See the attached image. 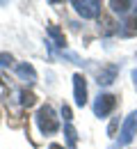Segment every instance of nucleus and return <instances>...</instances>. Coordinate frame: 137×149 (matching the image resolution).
<instances>
[{
    "instance_id": "1",
    "label": "nucleus",
    "mask_w": 137,
    "mask_h": 149,
    "mask_svg": "<svg viewBox=\"0 0 137 149\" xmlns=\"http://www.w3.org/2000/svg\"><path fill=\"white\" fill-rule=\"evenodd\" d=\"M37 126H39V131L43 133V135H53V133H57L59 129V119L57 115H55V110L50 108V106H41L39 110H37Z\"/></svg>"
},
{
    "instance_id": "2",
    "label": "nucleus",
    "mask_w": 137,
    "mask_h": 149,
    "mask_svg": "<svg viewBox=\"0 0 137 149\" xmlns=\"http://www.w3.org/2000/svg\"><path fill=\"white\" fill-rule=\"evenodd\" d=\"M135 133H137V110H133L128 117H126L123 126H121V133H119V147L130 145L133 138H135Z\"/></svg>"
},
{
    "instance_id": "3",
    "label": "nucleus",
    "mask_w": 137,
    "mask_h": 149,
    "mask_svg": "<svg viewBox=\"0 0 137 149\" xmlns=\"http://www.w3.org/2000/svg\"><path fill=\"white\" fill-rule=\"evenodd\" d=\"M114 108H117V96L114 94H98V99L94 101V115L96 117H107Z\"/></svg>"
},
{
    "instance_id": "4",
    "label": "nucleus",
    "mask_w": 137,
    "mask_h": 149,
    "mask_svg": "<svg viewBox=\"0 0 137 149\" xmlns=\"http://www.w3.org/2000/svg\"><path fill=\"white\" fill-rule=\"evenodd\" d=\"M71 5L76 7V12L82 19H96L101 14V2L98 0H73Z\"/></svg>"
},
{
    "instance_id": "5",
    "label": "nucleus",
    "mask_w": 137,
    "mask_h": 149,
    "mask_svg": "<svg viewBox=\"0 0 137 149\" xmlns=\"http://www.w3.org/2000/svg\"><path fill=\"white\" fill-rule=\"evenodd\" d=\"M73 96H76V106H80V108L87 103V83H85L82 74L73 76Z\"/></svg>"
},
{
    "instance_id": "6",
    "label": "nucleus",
    "mask_w": 137,
    "mask_h": 149,
    "mask_svg": "<svg viewBox=\"0 0 137 149\" xmlns=\"http://www.w3.org/2000/svg\"><path fill=\"white\" fill-rule=\"evenodd\" d=\"M119 35L121 37H135L137 35V5H135V9H133V16L126 19L119 25Z\"/></svg>"
},
{
    "instance_id": "7",
    "label": "nucleus",
    "mask_w": 137,
    "mask_h": 149,
    "mask_svg": "<svg viewBox=\"0 0 137 149\" xmlns=\"http://www.w3.org/2000/svg\"><path fill=\"white\" fill-rule=\"evenodd\" d=\"M117 74H119L117 64H107V67H103V69L98 71V85H112L114 78H117Z\"/></svg>"
},
{
    "instance_id": "8",
    "label": "nucleus",
    "mask_w": 137,
    "mask_h": 149,
    "mask_svg": "<svg viewBox=\"0 0 137 149\" xmlns=\"http://www.w3.org/2000/svg\"><path fill=\"white\" fill-rule=\"evenodd\" d=\"M16 74H19L21 80H25V83H30V85L37 80V71H34V67L28 64V62H21L19 67H16Z\"/></svg>"
},
{
    "instance_id": "9",
    "label": "nucleus",
    "mask_w": 137,
    "mask_h": 149,
    "mask_svg": "<svg viewBox=\"0 0 137 149\" xmlns=\"http://www.w3.org/2000/svg\"><path fill=\"white\" fill-rule=\"evenodd\" d=\"M48 37L55 41V46H59V48H64L66 46V41H64V35L59 32L57 25H48Z\"/></svg>"
},
{
    "instance_id": "10",
    "label": "nucleus",
    "mask_w": 137,
    "mask_h": 149,
    "mask_svg": "<svg viewBox=\"0 0 137 149\" xmlns=\"http://www.w3.org/2000/svg\"><path fill=\"white\" fill-rule=\"evenodd\" d=\"M110 7H112V12H114V14H126L130 7H135V2H128V0H121V2H119V0H112V2H110Z\"/></svg>"
},
{
    "instance_id": "11",
    "label": "nucleus",
    "mask_w": 137,
    "mask_h": 149,
    "mask_svg": "<svg viewBox=\"0 0 137 149\" xmlns=\"http://www.w3.org/2000/svg\"><path fill=\"white\" fill-rule=\"evenodd\" d=\"M64 135H66V142H69V149H76V142H78V133L71 124H64Z\"/></svg>"
},
{
    "instance_id": "12",
    "label": "nucleus",
    "mask_w": 137,
    "mask_h": 149,
    "mask_svg": "<svg viewBox=\"0 0 137 149\" xmlns=\"http://www.w3.org/2000/svg\"><path fill=\"white\" fill-rule=\"evenodd\" d=\"M37 103V96L32 92H28V90H23L21 92V106H25V108H30V106H34Z\"/></svg>"
},
{
    "instance_id": "13",
    "label": "nucleus",
    "mask_w": 137,
    "mask_h": 149,
    "mask_svg": "<svg viewBox=\"0 0 137 149\" xmlns=\"http://www.w3.org/2000/svg\"><path fill=\"white\" fill-rule=\"evenodd\" d=\"M12 62H14V57L9 53H0V67H9Z\"/></svg>"
},
{
    "instance_id": "14",
    "label": "nucleus",
    "mask_w": 137,
    "mask_h": 149,
    "mask_svg": "<svg viewBox=\"0 0 137 149\" xmlns=\"http://www.w3.org/2000/svg\"><path fill=\"white\" fill-rule=\"evenodd\" d=\"M62 117L66 119V124L71 122V108H69V106H62Z\"/></svg>"
},
{
    "instance_id": "15",
    "label": "nucleus",
    "mask_w": 137,
    "mask_h": 149,
    "mask_svg": "<svg viewBox=\"0 0 137 149\" xmlns=\"http://www.w3.org/2000/svg\"><path fill=\"white\" fill-rule=\"evenodd\" d=\"M133 83H135V90H137V69L133 71Z\"/></svg>"
},
{
    "instance_id": "16",
    "label": "nucleus",
    "mask_w": 137,
    "mask_h": 149,
    "mask_svg": "<svg viewBox=\"0 0 137 149\" xmlns=\"http://www.w3.org/2000/svg\"><path fill=\"white\" fill-rule=\"evenodd\" d=\"M48 149H64V147H62V145H50Z\"/></svg>"
},
{
    "instance_id": "17",
    "label": "nucleus",
    "mask_w": 137,
    "mask_h": 149,
    "mask_svg": "<svg viewBox=\"0 0 137 149\" xmlns=\"http://www.w3.org/2000/svg\"><path fill=\"white\" fill-rule=\"evenodd\" d=\"M0 83H2V80H0Z\"/></svg>"
}]
</instances>
